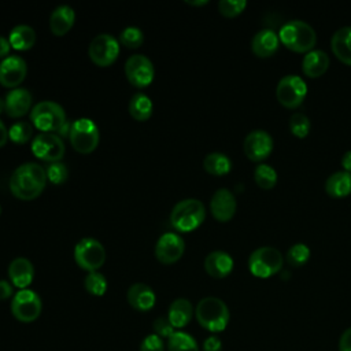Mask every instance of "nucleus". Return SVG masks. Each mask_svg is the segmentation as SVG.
Returning <instances> with one entry per match:
<instances>
[{"label": "nucleus", "mask_w": 351, "mask_h": 351, "mask_svg": "<svg viewBox=\"0 0 351 351\" xmlns=\"http://www.w3.org/2000/svg\"><path fill=\"white\" fill-rule=\"evenodd\" d=\"M8 277L14 287L26 289L34 277V267L27 258H15L8 265Z\"/></svg>", "instance_id": "21"}, {"label": "nucleus", "mask_w": 351, "mask_h": 351, "mask_svg": "<svg viewBox=\"0 0 351 351\" xmlns=\"http://www.w3.org/2000/svg\"><path fill=\"white\" fill-rule=\"evenodd\" d=\"M27 74V64L23 58L10 55L0 62V84L7 88L18 86Z\"/></svg>", "instance_id": "16"}, {"label": "nucleus", "mask_w": 351, "mask_h": 351, "mask_svg": "<svg viewBox=\"0 0 351 351\" xmlns=\"http://www.w3.org/2000/svg\"><path fill=\"white\" fill-rule=\"evenodd\" d=\"M75 12L70 5L62 4L53 8L49 15V29L55 36H64L74 25Z\"/></svg>", "instance_id": "24"}, {"label": "nucleus", "mask_w": 351, "mask_h": 351, "mask_svg": "<svg viewBox=\"0 0 351 351\" xmlns=\"http://www.w3.org/2000/svg\"><path fill=\"white\" fill-rule=\"evenodd\" d=\"M330 47L337 59L351 66V26L337 29L332 36Z\"/></svg>", "instance_id": "26"}, {"label": "nucleus", "mask_w": 351, "mask_h": 351, "mask_svg": "<svg viewBox=\"0 0 351 351\" xmlns=\"http://www.w3.org/2000/svg\"><path fill=\"white\" fill-rule=\"evenodd\" d=\"M152 326H154V333L162 339H169L176 332L174 326L170 324L167 317H158L154 321Z\"/></svg>", "instance_id": "40"}, {"label": "nucleus", "mask_w": 351, "mask_h": 351, "mask_svg": "<svg viewBox=\"0 0 351 351\" xmlns=\"http://www.w3.org/2000/svg\"><path fill=\"white\" fill-rule=\"evenodd\" d=\"M167 351H199L196 339L182 330H176L167 339Z\"/></svg>", "instance_id": "31"}, {"label": "nucleus", "mask_w": 351, "mask_h": 351, "mask_svg": "<svg viewBox=\"0 0 351 351\" xmlns=\"http://www.w3.org/2000/svg\"><path fill=\"white\" fill-rule=\"evenodd\" d=\"M69 138L73 148L80 154H90L99 144L97 125L89 118H78L71 123Z\"/></svg>", "instance_id": "7"}, {"label": "nucleus", "mask_w": 351, "mask_h": 351, "mask_svg": "<svg viewBox=\"0 0 351 351\" xmlns=\"http://www.w3.org/2000/svg\"><path fill=\"white\" fill-rule=\"evenodd\" d=\"M119 53V43L118 40L108 34L100 33L89 44L88 55L90 60L100 67H107L115 62Z\"/></svg>", "instance_id": "11"}, {"label": "nucleus", "mask_w": 351, "mask_h": 351, "mask_svg": "<svg viewBox=\"0 0 351 351\" xmlns=\"http://www.w3.org/2000/svg\"><path fill=\"white\" fill-rule=\"evenodd\" d=\"M273 137L263 129L251 130L243 143L244 154L254 162L266 159L273 151Z\"/></svg>", "instance_id": "15"}, {"label": "nucleus", "mask_w": 351, "mask_h": 351, "mask_svg": "<svg viewBox=\"0 0 351 351\" xmlns=\"http://www.w3.org/2000/svg\"><path fill=\"white\" fill-rule=\"evenodd\" d=\"M8 41L11 44V48L18 51H26L30 49L36 43V32L32 26L27 25H16L11 29Z\"/></svg>", "instance_id": "28"}, {"label": "nucleus", "mask_w": 351, "mask_h": 351, "mask_svg": "<svg viewBox=\"0 0 351 351\" xmlns=\"http://www.w3.org/2000/svg\"><path fill=\"white\" fill-rule=\"evenodd\" d=\"M126 299L132 306V308L137 311H148L155 306V302H156L154 289L144 282L132 284L128 289Z\"/></svg>", "instance_id": "19"}, {"label": "nucleus", "mask_w": 351, "mask_h": 351, "mask_svg": "<svg viewBox=\"0 0 351 351\" xmlns=\"http://www.w3.org/2000/svg\"><path fill=\"white\" fill-rule=\"evenodd\" d=\"M195 317L202 328L211 333H219L226 329L230 313L222 299L215 296H206L196 304Z\"/></svg>", "instance_id": "2"}, {"label": "nucleus", "mask_w": 351, "mask_h": 351, "mask_svg": "<svg viewBox=\"0 0 351 351\" xmlns=\"http://www.w3.org/2000/svg\"><path fill=\"white\" fill-rule=\"evenodd\" d=\"M32 152L45 162H59L64 155V143L56 133H38L32 141Z\"/></svg>", "instance_id": "12"}, {"label": "nucleus", "mask_w": 351, "mask_h": 351, "mask_svg": "<svg viewBox=\"0 0 351 351\" xmlns=\"http://www.w3.org/2000/svg\"><path fill=\"white\" fill-rule=\"evenodd\" d=\"M154 104L144 93H134L129 101V112L136 121H147L152 115Z\"/></svg>", "instance_id": "30"}, {"label": "nucleus", "mask_w": 351, "mask_h": 351, "mask_svg": "<svg viewBox=\"0 0 351 351\" xmlns=\"http://www.w3.org/2000/svg\"><path fill=\"white\" fill-rule=\"evenodd\" d=\"M284 256L274 247H259L254 250L248 256L250 271L259 278H267L278 273L282 267Z\"/></svg>", "instance_id": "6"}, {"label": "nucleus", "mask_w": 351, "mask_h": 351, "mask_svg": "<svg viewBox=\"0 0 351 351\" xmlns=\"http://www.w3.org/2000/svg\"><path fill=\"white\" fill-rule=\"evenodd\" d=\"M247 5L245 0H221L218 3V10L223 16H236L244 11Z\"/></svg>", "instance_id": "39"}, {"label": "nucleus", "mask_w": 351, "mask_h": 351, "mask_svg": "<svg viewBox=\"0 0 351 351\" xmlns=\"http://www.w3.org/2000/svg\"><path fill=\"white\" fill-rule=\"evenodd\" d=\"M339 351H351V326L340 335Z\"/></svg>", "instance_id": "43"}, {"label": "nucleus", "mask_w": 351, "mask_h": 351, "mask_svg": "<svg viewBox=\"0 0 351 351\" xmlns=\"http://www.w3.org/2000/svg\"><path fill=\"white\" fill-rule=\"evenodd\" d=\"M325 191L332 197H344L351 193V173L339 170L332 173L325 181Z\"/></svg>", "instance_id": "27"}, {"label": "nucleus", "mask_w": 351, "mask_h": 351, "mask_svg": "<svg viewBox=\"0 0 351 351\" xmlns=\"http://www.w3.org/2000/svg\"><path fill=\"white\" fill-rule=\"evenodd\" d=\"M140 351H165L163 339L155 333L147 335L140 344Z\"/></svg>", "instance_id": "41"}, {"label": "nucleus", "mask_w": 351, "mask_h": 351, "mask_svg": "<svg viewBox=\"0 0 351 351\" xmlns=\"http://www.w3.org/2000/svg\"><path fill=\"white\" fill-rule=\"evenodd\" d=\"M237 208V202L234 195L226 189L221 188L214 192L210 200V211L213 217L219 221V222H226L230 221L236 213Z\"/></svg>", "instance_id": "17"}, {"label": "nucleus", "mask_w": 351, "mask_h": 351, "mask_svg": "<svg viewBox=\"0 0 351 351\" xmlns=\"http://www.w3.org/2000/svg\"><path fill=\"white\" fill-rule=\"evenodd\" d=\"M3 110H5V103H4V99L0 97V114L3 112Z\"/></svg>", "instance_id": "49"}, {"label": "nucleus", "mask_w": 351, "mask_h": 351, "mask_svg": "<svg viewBox=\"0 0 351 351\" xmlns=\"http://www.w3.org/2000/svg\"><path fill=\"white\" fill-rule=\"evenodd\" d=\"M7 140H8V129L5 128L3 121H0V147L5 145Z\"/></svg>", "instance_id": "47"}, {"label": "nucleus", "mask_w": 351, "mask_h": 351, "mask_svg": "<svg viewBox=\"0 0 351 351\" xmlns=\"http://www.w3.org/2000/svg\"><path fill=\"white\" fill-rule=\"evenodd\" d=\"M203 167L213 176H223L230 171L232 160L222 152H210L203 159Z\"/></svg>", "instance_id": "29"}, {"label": "nucleus", "mask_w": 351, "mask_h": 351, "mask_svg": "<svg viewBox=\"0 0 351 351\" xmlns=\"http://www.w3.org/2000/svg\"><path fill=\"white\" fill-rule=\"evenodd\" d=\"M30 122L41 132H60L66 123V112L63 107L52 100H43L30 110Z\"/></svg>", "instance_id": "4"}, {"label": "nucleus", "mask_w": 351, "mask_h": 351, "mask_svg": "<svg viewBox=\"0 0 351 351\" xmlns=\"http://www.w3.org/2000/svg\"><path fill=\"white\" fill-rule=\"evenodd\" d=\"M43 310L41 298L33 289H19L11 299V313L19 322L36 321Z\"/></svg>", "instance_id": "9"}, {"label": "nucleus", "mask_w": 351, "mask_h": 351, "mask_svg": "<svg viewBox=\"0 0 351 351\" xmlns=\"http://www.w3.org/2000/svg\"><path fill=\"white\" fill-rule=\"evenodd\" d=\"M44 167L34 162L22 163L10 177V189L21 200H33L41 195L47 185Z\"/></svg>", "instance_id": "1"}, {"label": "nucleus", "mask_w": 351, "mask_h": 351, "mask_svg": "<svg viewBox=\"0 0 351 351\" xmlns=\"http://www.w3.org/2000/svg\"><path fill=\"white\" fill-rule=\"evenodd\" d=\"M0 214H1V207H0Z\"/></svg>", "instance_id": "50"}, {"label": "nucleus", "mask_w": 351, "mask_h": 351, "mask_svg": "<svg viewBox=\"0 0 351 351\" xmlns=\"http://www.w3.org/2000/svg\"><path fill=\"white\" fill-rule=\"evenodd\" d=\"M74 259L88 273L97 271L106 262L104 245L93 237H84L74 247Z\"/></svg>", "instance_id": "8"}, {"label": "nucleus", "mask_w": 351, "mask_h": 351, "mask_svg": "<svg viewBox=\"0 0 351 351\" xmlns=\"http://www.w3.org/2000/svg\"><path fill=\"white\" fill-rule=\"evenodd\" d=\"M125 74L132 85L144 88L152 82L155 69L151 59L143 53H136L128 58L125 63Z\"/></svg>", "instance_id": "13"}, {"label": "nucleus", "mask_w": 351, "mask_h": 351, "mask_svg": "<svg viewBox=\"0 0 351 351\" xmlns=\"http://www.w3.org/2000/svg\"><path fill=\"white\" fill-rule=\"evenodd\" d=\"M341 166H343V169L346 171L351 173V149H348V151H346L343 154V156H341Z\"/></svg>", "instance_id": "46"}, {"label": "nucleus", "mask_w": 351, "mask_h": 351, "mask_svg": "<svg viewBox=\"0 0 351 351\" xmlns=\"http://www.w3.org/2000/svg\"><path fill=\"white\" fill-rule=\"evenodd\" d=\"M14 296V285L7 280H0V300Z\"/></svg>", "instance_id": "44"}, {"label": "nucleus", "mask_w": 351, "mask_h": 351, "mask_svg": "<svg viewBox=\"0 0 351 351\" xmlns=\"http://www.w3.org/2000/svg\"><path fill=\"white\" fill-rule=\"evenodd\" d=\"M311 128L310 119L303 112H293L289 118V129L291 133L299 138H303L308 134Z\"/></svg>", "instance_id": "36"}, {"label": "nucleus", "mask_w": 351, "mask_h": 351, "mask_svg": "<svg viewBox=\"0 0 351 351\" xmlns=\"http://www.w3.org/2000/svg\"><path fill=\"white\" fill-rule=\"evenodd\" d=\"M255 182L263 189H271L277 184V171L266 163H261L254 170Z\"/></svg>", "instance_id": "32"}, {"label": "nucleus", "mask_w": 351, "mask_h": 351, "mask_svg": "<svg viewBox=\"0 0 351 351\" xmlns=\"http://www.w3.org/2000/svg\"><path fill=\"white\" fill-rule=\"evenodd\" d=\"M119 41L126 48H137L143 44L144 34H143L141 29H138L136 26H128L121 32Z\"/></svg>", "instance_id": "37"}, {"label": "nucleus", "mask_w": 351, "mask_h": 351, "mask_svg": "<svg viewBox=\"0 0 351 351\" xmlns=\"http://www.w3.org/2000/svg\"><path fill=\"white\" fill-rule=\"evenodd\" d=\"M307 93V85L304 80L296 74L284 75L276 88V96L278 101L287 108L299 107Z\"/></svg>", "instance_id": "10"}, {"label": "nucleus", "mask_w": 351, "mask_h": 351, "mask_svg": "<svg viewBox=\"0 0 351 351\" xmlns=\"http://www.w3.org/2000/svg\"><path fill=\"white\" fill-rule=\"evenodd\" d=\"M10 49H11V44L8 38L0 36V58H7L5 55H8Z\"/></svg>", "instance_id": "45"}, {"label": "nucleus", "mask_w": 351, "mask_h": 351, "mask_svg": "<svg viewBox=\"0 0 351 351\" xmlns=\"http://www.w3.org/2000/svg\"><path fill=\"white\" fill-rule=\"evenodd\" d=\"M204 218V204L197 199H184L178 202L170 213V223L180 232L195 230L202 225Z\"/></svg>", "instance_id": "5"}, {"label": "nucleus", "mask_w": 351, "mask_h": 351, "mask_svg": "<svg viewBox=\"0 0 351 351\" xmlns=\"http://www.w3.org/2000/svg\"><path fill=\"white\" fill-rule=\"evenodd\" d=\"M185 3L191 5H204L208 3V0H185Z\"/></svg>", "instance_id": "48"}, {"label": "nucleus", "mask_w": 351, "mask_h": 351, "mask_svg": "<svg viewBox=\"0 0 351 351\" xmlns=\"http://www.w3.org/2000/svg\"><path fill=\"white\" fill-rule=\"evenodd\" d=\"M310 258V248L303 243L291 245L287 251V262L291 266H303Z\"/></svg>", "instance_id": "35"}, {"label": "nucleus", "mask_w": 351, "mask_h": 351, "mask_svg": "<svg viewBox=\"0 0 351 351\" xmlns=\"http://www.w3.org/2000/svg\"><path fill=\"white\" fill-rule=\"evenodd\" d=\"M84 287L93 296H103L107 291V280L99 271H89L84 280Z\"/></svg>", "instance_id": "34"}, {"label": "nucleus", "mask_w": 351, "mask_h": 351, "mask_svg": "<svg viewBox=\"0 0 351 351\" xmlns=\"http://www.w3.org/2000/svg\"><path fill=\"white\" fill-rule=\"evenodd\" d=\"M45 173H47V178L55 185L63 184L67 180V176H69V170H67L66 165L62 163V162L49 163Z\"/></svg>", "instance_id": "38"}, {"label": "nucleus", "mask_w": 351, "mask_h": 351, "mask_svg": "<svg viewBox=\"0 0 351 351\" xmlns=\"http://www.w3.org/2000/svg\"><path fill=\"white\" fill-rule=\"evenodd\" d=\"M32 93L25 88L11 89L4 99L5 112L11 118H21L27 114L32 107Z\"/></svg>", "instance_id": "18"}, {"label": "nucleus", "mask_w": 351, "mask_h": 351, "mask_svg": "<svg viewBox=\"0 0 351 351\" xmlns=\"http://www.w3.org/2000/svg\"><path fill=\"white\" fill-rule=\"evenodd\" d=\"M203 351H222V341L218 336L211 335L203 341Z\"/></svg>", "instance_id": "42"}, {"label": "nucleus", "mask_w": 351, "mask_h": 351, "mask_svg": "<svg viewBox=\"0 0 351 351\" xmlns=\"http://www.w3.org/2000/svg\"><path fill=\"white\" fill-rule=\"evenodd\" d=\"M278 45L280 37L271 29H261L251 40V49L259 58H269L274 55Z\"/></svg>", "instance_id": "22"}, {"label": "nucleus", "mask_w": 351, "mask_h": 351, "mask_svg": "<svg viewBox=\"0 0 351 351\" xmlns=\"http://www.w3.org/2000/svg\"><path fill=\"white\" fill-rule=\"evenodd\" d=\"M329 56L322 49L308 51L302 60V70L310 78L321 77L329 67Z\"/></svg>", "instance_id": "25"}, {"label": "nucleus", "mask_w": 351, "mask_h": 351, "mask_svg": "<svg viewBox=\"0 0 351 351\" xmlns=\"http://www.w3.org/2000/svg\"><path fill=\"white\" fill-rule=\"evenodd\" d=\"M204 270L214 278H225L233 270V258L222 250L211 251L204 259Z\"/></svg>", "instance_id": "20"}, {"label": "nucleus", "mask_w": 351, "mask_h": 351, "mask_svg": "<svg viewBox=\"0 0 351 351\" xmlns=\"http://www.w3.org/2000/svg\"><path fill=\"white\" fill-rule=\"evenodd\" d=\"M33 123L27 121H18L8 129V138L16 144H25L33 136Z\"/></svg>", "instance_id": "33"}, {"label": "nucleus", "mask_w": 351, "mask_h": 351, "mask_svg": "<svg viewBox=\"0 0 351 351\" xmlns=\"http://www.w3.org/2000/svg\"><path fill=\"white\" fill-rule=\"evenodd\" d=\"M280 41L295 52H308L317 43V34L313 26L300 19L285 22L278 32Z\"/></svg>", "instance_id": "3"}, {"label": "nucleus", "mask_w": 351, "mask_h": 351, "mask_svg": "<svg viewBox=\"0 0 351 351\" xmlns=\"http://www.w3.org/2000/svg\"><path fill=\"white\" fill-rule=\"evenodd\" d=\"M185 243L182 237L174 232L163 233L155 244V256L163 265L176 263L184 254Z\"/></svg>", "instance_id": "14"}, {"label": "nucleus", "mask_w": 351, "mask_h": 351, "mask_svg": "<svg viewBox=\"0 0 351 351\" xmlns=\"http://www.w3.org/2000/svg\"><path fill=\"white\" fill-rule=\"evenodd\" d=\"M195 314V308L192 303L185 298H178L171 302L167 311V318L170 324L174 326V329H182L185 328Z\"/></svg>", "instance_id": "23"}]
</instances>
